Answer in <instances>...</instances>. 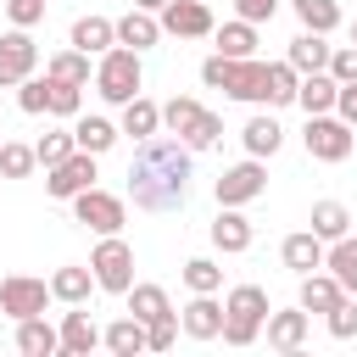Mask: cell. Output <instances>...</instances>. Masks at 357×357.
<instances>
[{"instance_id":"cell-1","label":"cell","mask_w":357,"mask_h":357,"mask_svg":"<svg viewBox=\"0 0 357 357\" xmlns=\"http://www.w3.org/2000/svg\"><path fill=\"white\" fill-rule=\"evenodd\" d=\"M128 195L139 212H178L190 195V145L173 139H139L134 162H128Z\"/></svg>"},{"instance_id":"cell-2","label":"cell","mask_w":357,"mask_h":357,"mask_svg":"<svg viewBox=\"0 0 357 357\" xmlns=\"http://www.w3.org/2000/svg\"><path fill=\"white\" fill-rule=\"evenodd\" d=\"M262 318H268V290L262 284H234L229 301H223V340L229 346H251L262 335Z\"/></svg>"},{"instance_id":"cell-3","label":"cell","mask_w":357,"mask_h":357,"mask_svg":"<svg viewBox=\"0 0 357 357\" xmlns=\"http://www.w3.org/2000/svg\"><path fill=\"white\" fill-rule=\"evenodd\" d=\"M139 50H128V45H112V50H100V67H95V89H100V100H112V106H123V100H134L139 95Z\"/></svg>"},{"instance_id":"cell-4","label":"cell","mask_w":357,"mask_h":357,"mask_svg":"<svg viewBox=\"0 0 357 357\" xmlns=\"http://www.w3.org/2000/svg\"><path fill=\"white\" fill-rule=\"evenodd\" d=\"M89 273H95V290L128 296V284H134V251H128V240L100 234V245H95V257H89Z\"/></svg>"},{"instance_id":"cell-5","label":"cell","mask_w":357,"mask_h":357,"mask_svg":"<svg viewBox=\"0 0 357 357\" xmlns=\"http://www.w3.org/2000/svg\"><path fill=\"white\" fill-rule=\"evenodd\" d=\"M301 139H307V156H312V162H346V156H351V145H357L351 123H340L335 112H312Z\"/></svg>"},{"instance_id":"cell-6","label":"cell","mask_w":357,"mask_h":357,"mask_svg":"<svg viewBox=\"0 0 357 357\" xmlns=\"http://www.w3.org/2000/svg\"><path fill=\"white\" fill-rule=\"evenodd\" d=\"M262 190H268L262 156H245V162H234V167L218 173V206H245V201H257Z\"/></svg>"},{"instance_id":"cell-7","label":"cell","mask_w":357,"mask_h":357,"mask_svg":"<svg viewBox=\"0 0 357 357\" xmlns=\"http://www.w3.org/2000/svg\"><path fill=\"white\" fill-rule=\"evenodd\" d=\"M73 218H78V223H89L95 234H117V229H123V201L89 184V190H78V195H73Z\"/></svg>"},{"instance_id":"cell-8","label":"cell","mask_w":357,"mask_h":357,"mask_svg":"<svg viewBox=\"0 0 357 357\" xmlns=\"http://www.w3.org/2000/svg\"><path fill=\"white\" fill-rule=\"evenodd\" d=\"M45 301H50V284L45 279H28V273L0 279V312L6 318H33V312H45Z\"/></svg>"},{"instance_id":"cell-9","label":"cell","mask_w":357,"mask_h":357,"mask_svg":"<svg viewBox=\"0 0 357 357\" xmlns=\"http://www.w3.org/2000/svg\"><path fill=\"white\" fill-rule=\"evenodd\" d=\"M50 178H45V190L56 195V201H73L78 190H89L95 184V156L89 151H73V156H61L56 167H45Z\"/></svg>"},{"instance_id":"cell-10","label":"cell","mask_w":357,"mask_h":357,"mask_svg":"<svg viewBox=\"0 0 357 357\" xmlns=\"http://www.w3.org/2000/svg\"><path fill=\"white\" fill-rule=\"evenodd\" d=\"M162 33H173V39H201V33H212L206 0H167V6H162Z\"/></svg>"},{"instance_id":"cell-11","label":"cell","mask_w":357,"mask_h":357,"mask_svg":"<svg viewBox=\"0 0 357 357\" xmlns=\"http://www.w3.org/2000/svg\"><path fill=\"white\" fill-rule=\"evenodd\" d=\"M33 61H39V45L28 39V28L0 33V84H22L33 73Z\"/></svg>"},{"instance_id":"cell-12","label":"cell","mask_w":357,"mask_h":357,"mask_svg":"<svg viewBox=\"0 0 357 357\" xmlns=\"http://www.w3.org/2000/svg\"><path fill=\"white\" fill-rule=\"evenodd\" d=\"M307 324H312L307 307H296V312H268V318H262L273 351H301V346H307Z\"/></svg>"},{"instance_id":"cell-13","label":"cell","mask_w":357,"mask_h":357,"mask_svg":"<svg viewBox=\"0 0 357 357\" xmlns=\"http://www.w3.org/2000/svg\"><path fill=\"white\" fill-rule=\"evenodd\" d=\"M112 28H117V45H128V50H151V45L162 39V22H156V11H139V6H134L128 17H117Z\"/></svg>"},{"instance_id":"cell-14","label":"cell","mask_w":357,"mask_h":357,"mask_svg":"<svg viewBox=\"0 0 357 357\" xmlns=\"http://www.w3.org/2000/svg\"><path fill=\"white\" fill-rule=\"evenodd\" d=\"M61 351L67 357H89L95 346H100V329H95V318L89 312H61Z\"/></svg>"},{"instance_id":"cell-15","label":"cell","mask_w":357,"mask_h":357,"mask_svg":"<svg viewBox=\"0 0 357 357\" xmlns=\"http://www.w3.org/2000/svg\"><path fill=\"white\" fill-rule=\"evenodd\" d=\"M17 351H22V357H50V351H61V335L45 324V312L17 318Z\"/></svg>"},{"instance_id":"cell-16","label":"cell","mask_w":357,"mask_h":357,"mask_svg":"<svg viewBox=\"0 0 357 357\" xmlns=\"http://www.w3.org/2000/svg\"><path fill=\"white\" fill-rule=\"evenodd\" d=\"M178 324H184V335H190V340H218V329H223V307H218L212 296H195V301L184 307V318H178Z\"/></svg>"},{"instance_id":"cell-17","label":"cell","mask_w":357,"mask_h":357,"mask_svg":"<svg viewBox=\"0 0 357 357\" xmlns=\"http://www.w3.org/2000/svg\"><path fill=\"white\" fill-rule=\"evenodd\" d=\"M324 268L335 273V284L351 296L357 290V234H340V240H329V251H324Z\"/></svg>"},{"instance_id":"cell-18","label":"cell","mask_w":357,"mask_h":357,"mask_svg":"<svg viewBox=\"0 0 357 357\" xmlns=\"http://www.w3.org/2000/svg\"><path fill=\"white\" fill-rule=\"evenodd\" d=\"M335 78L329 73H301V84H296V106L312 117V112H335Z\"/></svg>"},{"instance_id":"cell-19","label":"cell","mask_w":357,"mask_h":357,"mask_svg":"<svg viewBox=\"0 0 357 357\" xmlns=\"http://www.w3.org/2000/svg\"><path fill=\"white\" fill-rule=\"evenodd\" d=\"M279 257H284V268L312 273V268H324V240H318L312 229H301V234H290V240L279 245Z\"/></svg>"},{"instance_id":"cell-20","label":"cell","mask_w":357,"mask_h":357,"mask_svg":"<svg viewBox=\"0 0 357 357\" xmlns=\"http://www.w3.org/2000/svg\"><path fill=\"white\" fill-rule=\"evenodd\" d=\"M89 290H95V273H89V268H73V262H67V268H56V273H50V296H56V301H67V307H84V301H89Z\"/></svg>"},{"instance_id":"cell-21","label":"cell","mask_w":357,"mask_h":357,"mask_svg":"<svg viewBox=\"0 0 357 357\" xmlns=\"http://www.w3.org/2000/svg\"><path fill=\"white\" fill-rule=\"evenodd\" d=\"M340 296H346V290L335 284V273H329V268H324V273L312 268V273H301V301H296V307H307V312H329Z\"/></svg>"},{"instance_id":"cell-22","label":"cell","mask_w":357,"mask_h":357,"mask_svg":"<svg viewBox=\"0 0 357 357\" xmlns=\"http://www.w3.org/2000/svg\"><path fill=\"white\" fill-rule=\"evenodd\" d=\"M112 45H117V28H112L106 17H78V22H73V50L100 56V50H112Z\"/></svg>"},{"instance_id":"cell-23","label":"cell","mask_w":357,"mask_h":357,"mask_svg":"<svg viewBox=\"0 0 357 357\" xmlns=\"http://www.w3.org/2000/svg\"><path fill=\"white\" fill-rule=\"evenodd\" d=\"M284 61H290L296 73H324V67H329V45H324V33H307V28H301V33L290 39V56H284Z\"/></svg>"},{"instance_id":"cell-24","label":"cell","mask_w":357,"mask_h":357,"mask_svg":"<svg viewBox=\"0 0 357 357\" xmlns=\"http://www.w3.org/2000/svg\"><path fill=\"white\" fill-rule=\"evenodd\" d=\"M212 245L218 251H245L251 245V218H240V206H223L212 223Z\"/></svg>"},{"instance_id":"cell-25","label":"cell","mask_w":357,"mask_h":357,"mask_svg":"<svg viewBox=\"0 0 357 357\" xmlns=\"http://www.w3.org/2000/svg\"><path fill=\"white\" fill-rule=\"evenodd\" d=\"M100 340H106L112 357H139V351H145V324L128 312V318H117L112 329H100Z\"/></svg>"},{"instance_id":"cell-26","label":"cell","mask_w":357,"mask_h":357,"mask_svg":"<svg viewBox=\"0 0 357 357\" xmlns=\"http://www.w3.org/2000/svg\"><path fill=\"white\" fill-rule=\"evenodd\" d=\"M156 128H162V106H156V100H145V95L123 100V134H134V139H151Z\"/></svg>"},{"instance_id":"cell-27","label":"cell","mask_w":357,"mask_h":357,"mask_svg":"<svg viewBox=\"0 0 357 357\" xmlns=\"http://www.w3.org/2000/svg\"><path fill=\"white\" fill-rule=\"evenodd\" d=\"M73 145L89 151V156H106V151L117 145V128H112L106 117H78V123H73Z\"/></svg>"},{"instance_id":"cell-28","label":"cell","mask_w":357,"mask_h":357,"mask_svg":"<svg viewBox=\"0 0 357 357\" xmlns=\"http://www.w3.org/2000/svg\"><path fill=\"white\" fill-rule=\"evenodd\" d=\"M128 312H134L139 324H151V318L173 312V301H167V290H162V284H128Z\"/></svg>"},{"instance_id":"cell-29","label":"cell","mask_w":357,"mask_h":357,"mask_svg":"<svg viewBox=\"0 0 357 357\" xmlns=\"http://www.w3.org/2000/svg\"><path fill=\"white\" fill-rule=\"evenodd\" d=\"M290 6H296V17H301L307 33H335L340 28V6L335 0H290Z\"/></svg>"},{"instance_id":"cell-30","label":"cell","mask_w":357,"mask_h":357,"mask_svg":"<svg viewBox=\"0 0 357 357\" xmlns=\"http://www.w3.org/2000/svg\"><path fill=\"white\" fill-rule=\"evenodd\" d=\"M218 56H257V22H223L218 28Z\"/></svg>"},{"instance_id":"cell-31","label":"cell","mask_w":357,"mask_h":357,"mask_svg":"<svg viewBox=\"0 0 357 357\" xmlns=\"http://www.w3.org/2000/svg\"><path fill=\"white\" fill-rule=\"evenodd\" d=\"M240 139H245V151H251V156H273V151L284 145V128H279L273 117H251Z\"/></svg>"},{"instance_id":"cell-32","label":"cell","mask_w":357,"mask_h":357,"mask_svg":"<svg viewBox=\"0 0 357 357\" xmlns=\"http://www.w3.org/2000/svg\"><path fill=\"white\" fill-rule=\"evenodd\" d=\"M312 234H318V240H340V234H351V212H346L340 201H318V206H312Z\"/></svg>"},{"instance_id":"cell-33","label":"cell","mask_w":357,"mask_h":357,"mask_svg":"<svg viewBox=\"0 0 357 357\" xmlns=\"http://www.w3.org/2000/svg\"><path fill=\"white\" fill-rule=\"evenodd\" d=\"M184 284H190L195 296H218V290H223V268H218L212 257H190V262H184Z\"/></svg>"},{"instance_id":"cell-34","label":"cell","mask_w":357,"mask_h":357,"mask_svg":"<svg viewBox=\"0 0 357 357\" xmlns=\"http://www.w3.org/2000/svg\"><path fill=\"white\" fill-rule=\"evenodd\" d=\"M296 84H301V73L290 61H268V106H290L296 100Z\"/></svg>"},{"instance_id":"cell-35","label":"cell","mask_w":357,"mask_h":357,"mask_svg":"<svg viewBox=\"0 0 357 357\" xmlns=\"http://www.w3.org/2000/svg\"><path fill=\"white\" fill-rule=\"evenodd\" d=\"M45 73L61 78V84H89V56H84V50H56Z\"/></svg>"},{"instance_id":"cell-36","label":"cell","mask_w":357,"mask_h":357,"mask_svg":"<svg viewBox=\"0 0 357 357\" xmlns=\"http://www.w3.org/2000/svg\"><path fill=\"white\" fill-rule=\"evenodd\" d=\"M50 78V73H45ZM50 117H78L84 112V84H61V78H50V106H45Z\"/></svg>"},{"instance_id":"cell-37","label":"cell","mask_w":357,"mask_h":357,"mask_svg":"<svg viewBox=\"0 0 357 357\" xmlns=\"http://www.w3.org/2000/svg\"><path fill=\"white\" fill-rule=\"evenodd\" d=\"M218 134H223V117H218V112H206V106H201V117H195V123H190V128H184V134H178V139H184V145H190V151H206V145H218Z\"/></svg>"},{"instance_id":"cell-38","label":"cell","mask_w":357,"mask_h":357,"mask_svg":"<svg viewBox=\"0 0 357 357\" xmlns=\"http://www.w3.org/2000/svg\"><path fill=\"white\" fill-rule=\"evenodd\" d=\"M33 167H39L33 145H6V139H0V178H28Z\"/></svg>"},{"instance_id":"cell-39","label":"cell","mask_w":357,"mask_h":357,"mask_svg":"<svg viewBox=\"0 0 357 357\" xmlns=\"http://www.w3.org/2000/svg\"><path fill=\"white\" fill-rule=\"evenodd\" d=\"M17 106H22L28 117H39V112L50 106V78H33V73H28V78L17 84Z\"/></svg>"},{"instance_id":"cell-40","label":"cell","mask_w":357,"mask_h":357,"mask_svg":"<svg viewBox=\"0 0 357 357\" xmlns=\"http://www.w3.org/2000/svg\"><path fill=\"white\" fill-rule=\"evenodd\" d=\"M78 145H73V128H56V134H45L39 145H33V156H39V167H56L61 156H73Z\"/></svg>"},{"instance_id":"cell-41","label":"cell","mask_w":357,"mask_h":357,"mask_svg":"<svg viewBox=\"0 0 357 357\" xmlns=\"http://www.w3.org/2000/svg\"><path fill=\"white\" fill-rule=\"evenodd\" d=\"M195 117H201V100H190V95H173V100L162 106V123H167L173 134H184V128H190Z\"/></svg>"},{"instance_id":"cell-42","label":"cell","mask_w":357,"mask_h":357,"mask_svg":"<svg viewBox=\"0 0 357 357\" xmlns=\"http://www.w3.org/2000/svg\"><path fill=\"white\" fill-rule=\"evenodd\" d=\"M173 340H178V312H162L145 324V351H167Z\"/></svg>"},{"instance_id":"cell-43","label":"cell","mask_w":357,"mask_h":357,"mask_svg":"<svg viewBox=\"0 0 357 357\" xmlns=\"http://www.w3.org/2000/svg\"><path fill=\"white\" fill-rule=\"evenodd\" d=\"M324 318H329V335H335V340H351V335H357V301H346V296H340Z\"/></svg>"},{"instance_id":"cell-44","label":"cell","mask_w":357,"mask_h":357,"mask_svg":"<svg viewBox=\"0 0 357 357\" xmlns=\"http://www.w3.org/2000/svg\"><path fill=\"white\" fill-rule=\"evenodd\" d=\"M6 17H11V28H33V22H45V0H6Z\"/></svg>"},{"instance_id":"cell-45","label":"cell","mask_w":357,"mask_h":357,"mask_svg":"<svg viewBox=\"0 0 357 357\" xmlns=\"http://www.w3.org/2000/svg\"><path fill=\"white\" fill-rule=\"evenodd\" d=\"M335 84H351L357 78V45H346V50H329V67H324Z\"/></svg>"},{"instance_id":"cell-46","label":"cell","mask_w":357,"mask_h":357,"mask_svg":"<svg viewBox=\"0 0 357 357\" xmlns=\"http://www.w3.org/2000/svg\"><path fill=\"white\" fill-rule=\"evenodd\" d=\"M335 117H340V123H351V128H357V78H351V84H340V89H335Z\"/></svg>"},{"instance_id":"cell-47","label":"cell","mask_w":357,"mask_h":357,"mask_svg":"<svg viewBox=\"0 0 357 357\" xmlns=\"http://www.w3.org/2000/svg\"><path fill=\"white\" fill-rule=\"evenodd\" d=\"M234 11H240L245 22H268V17L279 11V0H234Z\"/></svg>"},{"instance_id":"cell-48","label":"cell","mask_w":357,"mask_h":357,"mask_svg":"<svg viewBox=\"0 0 357 357\" xmlns=\"http://www.w3.org/2000/svg\"><path fill=\"white\" fill-rule=\"evenodd\" d=\"M134 6H139V11H162L167 0H134Z\"/></svg>"},{"instance_id":"cell-49","label":"cell","mask_w":357,"mask_h":357,"mask_svg":"<svg viewBox=\"0 0 357 357\" xmlns=\"http://www.w3.org/2000/svg\"><path fill=\"white\" fill-rule=\"evenodd\" d=\"M351 45H357V22H351Z\"/></svg>"}]
</instances>
